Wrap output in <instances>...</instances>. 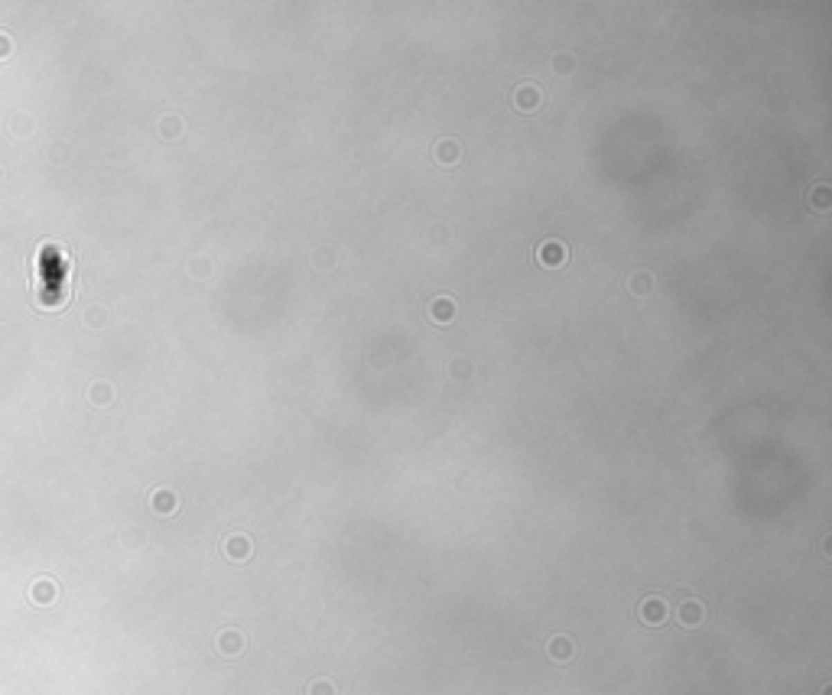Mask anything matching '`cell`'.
<instances>
[{"label": "cell", "instance_id": "obj_1", "mask_svg": "<svg viewBox=\"0 0 832 695\" xmlns=\"http://www.w3.org/2000/svg\"><path fill=\"white\" fill-rule=\"evenodd\" d=\"M640 620H644V624H651V627H660L663 620H667V601H663L660 595L644 598V601H640Z\"/></svg>", "mask_w": 832, "mask_h": 695}, {"label": "cell", "instance_id": "obj_2", "mask_svg": "<svg viewBox=\"0 0 832 695\" xmlns=\"http://www.w3.org/2000/svg\"><path fill=\"white\" fill-rule=\"evenodd\" d=\"M676 618H680V624H683V627H699V624L705 620V604H703V601H696V598L683 601V604L676 608Z\"/></svg>", "mask_w": 832, "mask_h": 695}, {"label": "cell", "instance_id": "obj_3", "mask_svg": "<svg viewBox=\"0 0 832 695\" xmlns=\"http://www.w3.org/2000/svg\"><path fill=\"white\" fill-rule=\"evenodd\" d=\"M241 650H244V633H241V631L228 627V631L218 633V653H221V656H228V660H231V656H237Z\"/></svg>", "mask_w": 832, "mask_h": 695}, {"label": "cell", "instance_id": "obj_4", "mask_svg": "<svg viewBox=\"0 0 832 695\" xmlns=\"http://www.w3.org/2000/svg\"><path fill=\"white\" fill-rule=\"evenodd\" d=\"M546 653H550L553 663H569L572 653H576V643L569 640V637H553V640L546 643Z\"/></svg>", "mask_w": 832, "mask_h": 695}, {"label": "cell", "instance_id": "obj_5", "mask_svg": "<svg viewBox=\"0 0 832 695\" xmlns=\"http://www.w3.org/2000/svg\"><path fill=\"white\" fill-rule=\"evenodd\" d=\"M536 257H540L543 267H559V263L566 260V247L559 244V241H546V244H540Z\"/></svg>", "mask_w": 832, "mask_h": 695}, {"label": "cell", "instance_id": "obj_6", "mask_svg": "<svg viewBox=\"0 0 832 695\" xmlns=\"http://www.w3.org/2000/svg\"><path fill=\"white\" fill-rule=\"evenodd\" d=\"M224 553H228L231 559H237V562H241V559L251 556V539H247V536H228V543H224Z\"/></svg>", "mask_w": 832, "mask_h": 695}, {"label": "cell", "instance_id": "obj_7", "mask_svg": "<svg viewBox=\"0 0 832 695\" xmlns=\"http://www.w3.org/2000/svg\"><path fill=\"white\" fill-rule=\"evenodd\" d=\"M514 104L523 107V111H530V107L540 104V91H536V85H521V88H517V95H514Z\"/></svg>", "mask_w": 832, "mask_h": 695}, {"label": "cell", "instance_id": "obj_8", "mask_svg": "<svg viewBox=\"0 0 832 695\" xmlns=\"http://www.w3.org/2000/svg\"><path fill=\"white\" fill-rule=\"evenodd\" d=\"M436 160L439 163H455L459 160V143H455V140H439L436 143Z\"/></svg>", "mask_w": 832, "mask_h": 695}, {"label": "cell", "instance_id": "obj_9", "mask_svg": "<svg viewBox=\"0 0 832 695\" xmlns=\"http://www.w3.org/2000/svg\"><path fill=\"white\" fill-rule=\"evenodd\" d=\"M452 315H455V306H452V299H446V296L433 299V319H436V322H452Z\"/></svg>", "mask_w": 832, "mask_h": 695}, {"label": "cell", "instance_id": "obj_10", "mask_svg": "<svg viewBox=\"0 0 832 695\" xmlns=\"http://www.w3.org/2000/svg\"><path fill=\"white\" fill-rule=\"evenodd\" d=\"M306 695H338V689H335L332 679H312V683L306 685Z\"/></svg>", "mask_w": 832, "mask_h": 695}, {"label": "cell", "instance_id": "obj_11", "mask_svg": "<svg viewBox=\"0 0 832 695\" xmlns=\"http://www.w3.org/2000/svg\"><path fill=\"white\" fill-rule=\"evenodd\" d=\"M153 507L160 510V514H172V507H176V497H172L170 491H160L153 494Z\"/></svg>", "mask_w": 832, "mask_h": 695}, {"label": "cell", "instance_id": "obj_12", "mask_svg": "<svg viewBox=\"0 0 832 695\" xmlns=\"http://www.w3.org/2000/svg\"><path fill=\"white\" fill-rule=\"evenodd\" d=\"M631 289H634V293H640V296H644V293H651V289H653V277H651V273H634V279H631Z\"/></svg>", "mask_w": 832, "mask_h": 695}, {"label": "cell", "instance_id": "obj_13", "mask_svg": "<svg viewBox=\"0 0 832 695\" xmlns=\"http://www.w3.org/2000/svg\"><path fill=\"white\" fill-rule=\"evenodd\" d=\"M53 595H55V589L49 585V582H43V585H36V589H33V598L39 601V604H49V598H53Z\"/></svg>", "mask_w": 832, "mask_h": 695}, {"label": "cell", "instance_id": "obj_14", "mask_svg": "<svg viewBox=\"0 0 832 695\" xmlns=\"http://www.w3.org/2000/svg\"><path fill=\"white\" fill-rule=\"evenodd\" d=\"M572 65H576V59H566V55H559V59H556V72H563V75H566V72H572Z\"/></svg>", "mask_w": 832, "mask_h": 695}, {"label": "cell", "instance_id": "obj_15", "mask_svg": "<svg viewBox=\"0 0 832 695\" xmlns=\"http://www.w3.org/2000/svg\"><path fill=\"white\" fill-rule=\"evenodd\" d=\"M816 195H820V198H816V205H820V208H826V205H829V202H826V189H816Z\"/></svg>", "mask_w": 832, "mask_h": 695}]
</instances>
